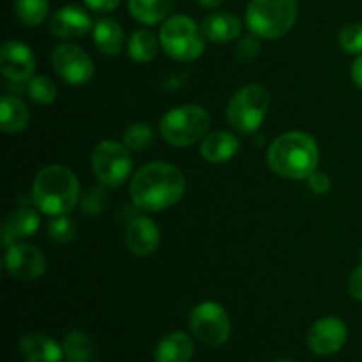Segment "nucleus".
<instances>
[{"label": "nucleus", "instance_id": "nucleus-1", "mask_svg": "<svg viewBox=\"0 0 362 362\" xmlns=\"http://www.w3.org/2000/svg\"><path fill=\"white\" fill-rule=\"evenodd\" d=\"M186 191V177L170 163H148L131 180V200L145 212H159L175 205Z\"/></svg>", "mask_w": 362, "mask_h": 362}, {"label": "nucleus", "instance_id": "nucleus-2", "mask_svg": "<svg viewBox=\"0 0 362 362\" xmlns=\"http://www.w3.org/2000/svg\"><path fill=\"white\" fill-rule=\"evenodd\" d=\"M320 154L318 145L311 134L303 131H290L279 134L267 152V165L285 179H310L317 172Z\"/></svg>", "mask_w": 362, "mask_h": 362}, {"label": "nucleus", "instance_id": "nucleus-3", "mask_svg": "<svg viewBox=\"0 0 362 362\" xmlns=\"http://www.w3.org/2000/svg\"><path fill=\"white\" fill-rule=\"evenodd\" d=\"M32 200L48 216L69 214L80 202L78 177L62 165L45 166L34 179Z\"/></svg>", "mask_w": 362, "mask_h": 362}, {"label": "nucleus", "instance_id": "nucleus-4", "mask_svg": "<svg viewBox=\"0 0 362 362\" xmlns=\"http://www.w3.org/2000/svg\"><path fill=\"white\" fill-rule=\"evenodd\" d=\"M297 14V0H250L246 25L258 37L279 39L296 25Z\"/></svg>", "mask_w": 362, "mask_h": 362}, {"label": "nucleus", "instance_id": "nucleus-5", "mask_svg": "<svg viewBox=\"0 0 362 362\" xmlns=\"http://www.w3.org/2000/svg\"><path fill=\"white\" fill-rule=\"evenodd\" d=\"M211 117L204 106L184 105L170 110L159 122V133L166 144L173 147H189L205 138Z\"/></svg>", "mask_w": 362, "mask_h": 362}, {"label": "nucleus", "instance_id": "nucleus-6", "mask_svg": "<svg viewBox=\"0 0 362 362\" xmlns=\"http://www.w3.org/2000/svg\"><path fill=\"white\" fill-rule=\"evenodd\" d=\"M205 39L204 30L184 14L170 16L159 32V42L166 55L180 62L197 60L204 53Z\"/></svg>", "mask_w": 362, "mask_h": 362}, {"label": "nucleus", "instance_id": "nucleus-7", "mask_svg": "<svg viewBox=\"0 0 362 362\" xmlns=\"http://www.w3.org/2000/svg\"><path fill=\"white\" fill-rule=\"evenodd\" d=\"M271 108V94L260 83H250L237 90L226 108V120L235 131L255 133L267 117Z\"/></svg>", "mask_w": 362, "mask_h": 362}, {"label": "nucleus", "instance_id": "nucleus-8", "mask_svg": "<svg viewBox=\"0 0 362 362\" xmlns=\"http://www.w3.org/2000/svg\"><path fill=\"white\" fill-rule=\"evenodd\" d=\"M129 148L124 144L113 140H105L95 145L92 152V168L103 186L119 187L129 177L133 170V158Z\"/></svg>", "mask_w": 362, "mask_h": 362}, {"label": "nucleus", "instance_id": "nucleus-9", "mask_svg": "<svg viewBox=\"0 0 362 362\" xmlns=\"http://www.w3.org/2000/svg\"><path fill=\"white\" fill-rule=\"evenodd\" d=\"M189 327L194 338L205 346L219 349L230 339L232 324L225 308L218 303H202L191 311Z\"/></svg>", "mask_w": 362, "mask_h": 362}, {"label": "nucleus", "instance_id": "nucleus-10", "mask_svg": "<svg viewBox=\"0 0 362 362\" xmlns=\"http://www.w3.org/2000/svg\"><path fill=\"white\" fill-rule=\"evenodd\" d=\"M55 73L69 85H85L94 76V62L83 48L73 42H62L52 52Z\"/></svg>", "mask_w": 362, "mask_h": 362}, {"label": "nucleus", "instance_id": "nucleus-11", "mask_svg": "<svg viewBox=\"0 0 362 362\" xmlns=\"http://www.w3.org/2000/svg\"><path fill=\"white\" fill-rule=\"evenodd\" d=\"M349 331L341 318L324 317L311 325L308 332V346L313 354L320 357H329L338 354L345 346Z\"/></svg>", "mask_w": 362, "mask_h": 362}, {"label": "nucleus", "instance_id": "nucleus-12", "mask_svg": "<svg viewBox=\"0 0 362 362\" xmlns=\"http://www.w3.org/2000/svg\"><path fill=\"white\" fill-rule=\"evenodd\" d=\"M6 271L18 281H34L46 271V258L32 244H11L6 253Z\"/></svg>", "mask_w": 362, "mask_h": 362}, {"label": "nucleus", "instance_id": "nucleus-13", "mask_svg": "<svg viewBox=\"0 0 362 362\" xmlns=\"http://www.w3.org/2000/svg\"><path fill=\"white\" fill-rule=\"evenodd\" d=\"M0 71L11 81H27L34 76L35 57L27 45L20 41L4 42L0 49Z\"/></svg>", "mask_w": 362, "mask_h": 362}, {"label": "nucleus", "instance_id": "nucleus-14", "mask_svg": "<svg viewBox=\"0 0 362 362\" xmlns=\"http://www.w3.org/2000/svg\"><path fill=\"white\" fill-rule=\"evenodd\" d=\"M90 28H94L90 16L80 6L60 7L49 20V30L60 39L83 37Z\"/></svg>", "mask_w": 362, "mask_h": 362}, {"label": "nucleus", "instance_id": "nucleus-15", "mask_svg": "<svg viewBox=\"0 0 362 362\" xmlns=\"http://www.w3.org/2000/svg\"><path fill=\"white\" fill-rule=\"evenodd\" d=\"M159 239L161 233L151 218L138 216L126 228V246L136 257H148L154 253L159 246Z\"/></svg>", "mask_w": 362, "mask_h": 362}, {"label": "nucleus", "instance_id": "nucleus-16", "mask_svg": "<svg viewBox=\"0 0 362 362\" xmlns=\"http://www.w3.org/2000/svg\"><path fill=\"white\" fill-rule=\"evenodd\" d=\"M20 352L25 362H62L64 349L41 332H30L20 341Z\"/></svg>", "mask_w": 362, "mask_h": 362}, {"label": "nucleus", "instance_id": "nucleus-17", "mask_svg": "<svg viewBox=\"0 0 362 362\" xmlns=\"http://www.w3.org/2000/svg\"><path fill=\"white\" fill-rule=\"evenodd\" d=\"M39 214L30 207H20L11 212L2 225V244L9 247L14 240L25 239L37 232L39 228Z\"/></svg>", "mask_w": 362, "mask_h": 362}, {"label": "nucleus", "instance_id": "nucleus-18", "mask_svg": "<svg viewBox=\"0 0 362 362\" xmlns=\"http://www.w3.org/2000/svg\"><path fill=\"white\" fill-rule=\"evenodd\" d=\"M94 42L106 57H117L126 46V35L120 23L113 18H99L94 23Z\"/></svg>", "mask_w": 362, "mask_h": 362}, {"label": "nucleus", "instance_id": "nucleus-19", "mask_svg": "<svg viewBox=\"0 0 362 362\" xmlns=\"http://www.w3.org/2000/svg\"><path fill=\"white\" fill-rule=\"evenodd\" d=\"M205 37L212 42H230L237 39L243 30V23L239 18L228 11L221 13H212L202 23Z\"/></svg>", "mask_w": 362, "mask_h": 362}, {"label": "nucleus", "instance_id": "nucleus-20", "mask_svg": "<svg viewBox=\"0 0 362 362\" xmlns=\"http://www.w3.org/2000/svg\"><path fill=\"white\" fill-rule=\"evenodd\" d=\"M194 354V343L186 332H170L154 350L156 362H189Z\"/></svg>", "mask_w": 362, "mask_h": 362}, {"label": "nucleus", "instance_id": "nucleus-21", "mask_svg": "<svg viewBox=\"0 0 362 362\" xmlns=\"http://www.w3.org/2000/svg\"><path fill=\"white\" fill-rule=\"evenodd\" d=\"M239 151V140L235 134L226 131H216L202 141L200 152L205 161L209 163H225L230 161Z\"/></svg>", "mask_w": 362, "mask_h": 362}, {"label": "nucleus", "instance_id": "nucleus-22", "mask_svg": "<svg viewBox=\"0 0 362 362\" xmlns=\"http://www.w3.org/2000/svg\"><path fill=\"white\" fill-rule=\"evenodd\" d=\"M28 122H30V112L27 105L16 95H4L0 101V127L4 133H20L28 126Z\"/></svg>", "mask_w": 362, "mask_h": 362}, {"label": "nucleus", "instance_id": "nucleus-23", "mask_svg": "<svg viewBox=\"0 0 362 362\" xmlns=\"http://www.w3.org/2000/svg\"><path fill=\"white\" fill-rule=\"evenodd\" d=\"M172 6L173 0H129V13L140 23L156 25L168 20Z\"/></svg>", "mask_w": 362, "mask_h": 362}, {"label": "nucleus", "instance_id": "nucleus-24", "mask_svg": "<svg viewBox=\"0 0 362 362\" xmlns=\"http://www.w3.org/2000/svg\"><path fill=\"white\" fill-rule=\"evenodd\" d=\"M127 53L134 62H151L158 55V37L151 30L140 28L131 35L127 42Z\"/></svg>", "mask_w": 362, "mask_h": 362}, {"label": "nucleus", "instance_id": "nucleus-25", "mask_svg": "<svg viewBox=\"0 0 362 362\" xmlns=\"http://www.w3.org/2000/svg\"><path fill=\"white\" fill-rule=\"evenodd\" d=\"M62 349L67 362H88L94 352V343L85 332L71 331L64 338Z\"/></svg>", "mask_w": 362, "mask_h": 362}, {"label": "nucleus", "instance_id": "nucleus-26", "mask_svg": "<svg viewBox=\"0 0 362 362\" xmlns=\"http://www.w3.org/2000/svg\"><path fill=\"white\" fill-rule=\"evenodd\" d=\"M49 11L48 0H14V13L27 27H37L46 20Z\"/></svg>", "mask_w": 362, "mask_h": 362}, {"label": "nucleus", "instance_id": "nucleus-27", "mask_svg": "<svg viewBox=\"0 0 362 362\" xmlns=\"http://www.w3.org/2000/svg\"><path fill=\"white\" fill-rule=\"evenodd\" d=\"M122 140L129 151H145L154 141V131H152V127L147 122H134L124 131Z\"/></svg>", "mask_w": 362, "mask_h": 362}, {"label": "nucleus", "instance_id": "nucleus-28", "mask_svg": "<svg viewBox=\"0 0 362 362\" xmlns=\"http://www.w3.org/2000/svg\"><path fill=\"white\" fill-rule=\"evenodd\" d=\"M28 98L37 105H49L57 99V85L48 76H32L27 85Z\"/></svg>", "mask_w": 362, "mask_h": 362}, {"label": "nucleus", "instance_id": "nucleus-29", "mask_svg": "<svg viewBox=\"0 0 362 362\" xmlns=\"http://www.w3.org/2000/svg\"><path fill=\"white\" fill-rule=\"evenodd\" d=\"M81 212L87 216H99L108 207V193L103 186H90L80 198Z\"/></svg>", "mask_w": 362, "mask_h": 362}, {"label": "nucleus", "instance_id": "nucleus-30", "mask_svg": "<svg viewBox=\"0 0 362 362\" xmlns=\"http://www.w3.org/2000/svg\"><path fill=\"white\" fill-rule=\"evenodd\" d=\"M76 223L71 218H67V216H55V219L49 221L48 225V235L53 243H71L76 237Z\"/></svg>", "mask_w": 362, "mask_h": 362}, {"label": "nucleus", "instance_id": "nucleus-31", "mask_svg": "<svg viewBox=\"0 0 362 362\" xmlns=\"http://www.w3.org/2000/svg\"><path fill=\"white\" fill-rule=\"evenodd\" d=\"M262 37H258L257 34H247L237 42L235 46V60L239 64H251L262 52Z\"/></svg>", "mask_w": 362, "mask_h": 362}, {"label": "nucleus", "instance_id": "nucleus-32", "mask_svg": "<svg viewBox=\"0 0 362 362\" xmlns=\"http://www.w3.org/2000/svg\"><path fill=\"white\" fill-rule=\"evenodd\" d=\"M339 45L346 53H362V23H349L339 32Z\"/></svg>", "mask_w": 362, "mask_h": 362}, {"label": "nucleus", "instance_id": "nucleus-33", "mask_svg": "<svg viewBox=\"0 0 362 362\" xmlns=\"http://www.w3.org/2000/svg\"><path fill=\"white\" fill-rule=\"evenodd\" d=\"M308 180H310V187L317 194H325L331 189V180H329V177L325 173L315 172Z\"/></svg>", "mask_w": 362, "mask_h": 362}, {"label": "nucleus", "instance_id": "nucleus-34", "mask_svg": "<svg viewBox=\"0 0 362 362\" xmlns=\"http://www.w3.org/2000/svg\"><path fill=\"white\" fill-rule=\"evenodd\" d=\"M349 292L354 299L362 300V264L359 265V267L354 269V272L350 274Z\"/></svg>", "mask_w": 362, "mask_h": 362}, {"label": "nucleus", "instance_id": "nucleus-35", "mask_svg": "<svg viewBox=\"0 0 362 362\" xmlns=\"http://www.w3.org/2000/svg\"><path fill=\"white\" fill-rule=\"evenodd\" d=\"M83 2L88 9L95 11V13H110L119 7L120 0H83Z\"/></svg>", "mask_w": 362, "mask_h": 362}, {"label": "nucleus", "instance_id": "nucleus-36", "mask_svg": "<svg viewBox=\"0 0 362 362\" xmlns=\"http://www.w3.org/2000/svg\"><path fill=\"white\" fill-rule=\"evenodd\" d=\"M350 74H352L354 83H356L359 88H362V55H359L356 60H354Z\"/></svg>", "mask_w": 362, "mask_h": 362}, {"label": "nucleus", "instance_id": "nucleus-37", "mask_svg": "<svg viewBox=\"0 0 362 362\" xmlns=\"http://www.w3.org/2000/svg\"><path fill=\"white\" fill-rule=\"evenodd\" d=\"M204 9H218L225 0H197Z\"/></svg>", "mask_w": 362, "mask_h": 362}, {"label": "nucleus", "instance_id": "nucleus-38", "mask_svg": "<svg viewBox=\"0 0 362 362\" xmlns=\"http://www.w3.org/2000/svg\"><path fill=\"white\" fill-rule=\"evenodd\" d=\"M272 362H293V361H290V359H278V361H272Z\"/></svg>", "mask_w": 362, "mask_h": 362}, {"label": "nucleus", "instance_id": "nucleus-39", "mask_svg": "<svg viewBox=\"0 0 362 362\" xmlns=\"http://www.w3.org/2000/svg\"><path fill=\"white\" fill-rule=\"evenodd\" d=\"M361 255H362V253H361Z\"/></svg>", "mask_w": 362, "mask_h": 362}]
</instances>
